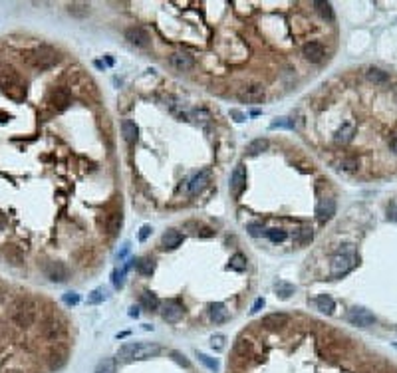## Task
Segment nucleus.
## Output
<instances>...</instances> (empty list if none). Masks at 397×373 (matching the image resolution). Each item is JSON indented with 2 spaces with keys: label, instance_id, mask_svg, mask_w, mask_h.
I'll use <instances>...</instances> for the list:
<instances>
[{
  "label": "nucleus",
  "instance_id": "1",
  "mask_svg": "<svg viewBox=\"0 0 397 373\" xmlns=\"http://www.w3.org/2000/svg\"><path fill=\"white\" fill-rule=\"evenodd\" d=\"M161 354V346L149 344V342H131L119 348V360L129 364V362H143L151 360Z\"/></svg>",
  "mask_w": 397,
  "mask_h": 373
},
{
  "label": "nucleus",
  "instance_id": "2",
  "mask_svg": "<svg viewBox=\"0 0 397 373\" xmlns=\"http://www.w3.org/2000/svg\"><path fill=\"white\" fill-rule=\"evenodd\" d=\"M22 60L30 66V68H36V70H48L52 66H56L60 62V56L58 52L52 48V46H36L28 52H24Z\"/></svg>",
  "mask_w": 397,
  "mask_h": 373
},
{
  "label": "nucleus",
  "instance_id": "3",
  "mask_svg": "<svg viewBox=\"0 0 397 373\" xmlns=\"http://www.w3.org/2000/svg\"><path fill=\"white\" fill-rule=\"evenodd\" d=\"M0 90L14 101H24L26 86L10 66H0Z\"/></svg>",
  "mask_w": 397,
  "mask_h": 373
},
{
  "label": "nucleus",
  "instance_id": "4",
  "mask_svg": "<svg viewBox=\"0 0 397 373\" xmlns=\"http://www.w3.org/2000/svg\"><path fill=\"white\" fill-rule=\"evenodd\" d=\"M12 322L18 328H30L36 322V304L32 300H20L12 310Z\"/></svg>",
  "mask_w": 397,
  "mask_h": 373
},
{
  "label": "nucleus",
  "instance_id": "5",
  "mask_svg": "<svg viewBox=\"0 0 397 373\" xmlns=\"http://www.w3.org/2000/svg\"><path fill=\"white\" fill-rule=\"evenodd\" d=\"M356 264H358V258H356L354 254H338V256H334V260H332V270H330V274H332V278L346 276Z\"/></svg>",
  "mask_w": 397,
  "mask_h": 373
},
{
  "label": "nucleus",
  "instance_id": "6",
  "mask_svg": "<svg viewBox=\"0 0 397 373\" xmlns=\"http://www.w3.org/2000/svg\"><path fill=\"white\" fill-rule=\"evenodd\" d=\"M42 272L50 282H64L68 280V268L64 262H56V260H48L42 264Z\"/></svg>",
  "mask_w": 397,
  "mask_h": 373
},
{
  "label": "nucleus",
  "instance_id": "7",
  "mask_svg": "<svg viewBox=\"0 0 397 373\" xmlns=\"http://www.w3.org/2000/svg\"><path fill=\"white\" fill-rule=\"evenodd\" d=\"M348 322L352 324V326H358V328H370V326H374L376 324V316L370 312V310H366V308H352L350 312H348Z\"/></svg>",
  "mask_w": 397,
  "mask_h": 373
},
{
  "label": "nucleus",
  "instance_id": "8",
  "mask_svg": "<svg viewBox=\"0 0 397 373\" xmlns=\"http://www.w3.org/2000/svg\"><path fill=\"white\" fill-rule=\"evenodd\" d=\"M264 97H266V92L260 84H250L238 92V99L242 103H262Z\"/></svg>",
  "mask_w": 397,
  "mask_h": 373
},
{
  "label": "nucleus",
  "instance_id": "9",
  "mask_svg": "<svg viewBox=\"0 0 397 373\" xmlns=\"http://www.w3.org/2000/svg\"><path fill=\"white\" fill-rule=\"evenodd\" d=\"M48 103L52 105V109H56V111H64V109L72 103V93H70L66 88H58V90H54V92L50 93Z\"/></svg>",
  "mask_w": 397,
  "mask_h": 373
},
{
  "label": "nucleus",
  "instance_id": "10",
  "mask_svg": "<svg viewBox=\"0 0 397 373\" xmlns=\"http://www.w3.org/2000/svg\"><path fill=\"white\" fill-rule=\"evenodd\" d=\"M183 314H185V310H183V306H181L177 300H169V302H165V304H163L161 316H163V320H165V322H169V324H175V322H179V320L183 318Z\"/></svg>",
  "mask_w": 397,
  "mask_h": 373
},
{
  "label": "nucleus",
  "instance_id": "11",
  "mask_svg": "<svg viewBox=\"0 0 397 373\" xmlns=\"http://www.w3.org/2000/svg\"><path fill=\"white\" fill-rule=\"evenodd\" d=\"M302 56H304L308 62L318 64V62L324 60L326 50H324V46H322L320 42H308V44H304V48H302Z\"/></svg>",
  "mask_w": 397,
  "mask_h": 373
},
{
  "label": "nucleus",
  "instance_id": "12",
  "mask_svg": "<svg viewBox=\"0 0 397 373\" xmlns=\"http://www.w3.org/2000/svg\"><path fill=\"white\" fill-rule=\"evenodd\" d=\"M169 64H171V68L177 70V72H189V70H193L195 60H193V56H189V54H185V52H177V54H173V56L169 58Z\"/></svg>",
  "mask_w": 397,
  "mask_h": 373
},
{
  "label": "nucleus",
  "instance_id": "13",
  "mask_svg": "<svg viewBox=\"0 0 397 373\" xmlns=\"http://www.w3.org/2000/svg\"><path fill=\"white\" fill-rule=\"evenodd\" d=\"M334 214H336V200L330 198V196L322 198V200L318 202V206H316V216H318V220H320V222H328Z\"/></svg>",
  "mask_w": 397,
  "mask_h": 373
},
{
  "label": "nucleus",
  "instance_id": "14",
  "mask_svg": "<svg viewBox=\"0 0 397 373\" xmlns=\"http://www.w3.org/2000/svg\"><path fill=\"white\" fill-rule=\"evenodd\" d=\"M244 186H246V169L242 165H236L232 175H230V192L234 196H238Z\"/></svg>",
  "mask_w": 397,
  "mask_h": 373
},
{
  "label": "nucleus",
  "instance_id": "15",
  "mask_svg": "<svg viewBox=\"0 0 397 373\" xmlns=\"http://www.w3.org/2000/svg\"><path fill=\"white\" fill-rule=\"evenodd\" d=\"M125 38L133 44V46H139V48H145L149 44V34L141 28V26H131L125 30Z\"/></svg>",
  "mask_w": 397,
  "mask_h": 373
},
{
  "label": "nucleus",
  "instance_id": "16",
  "mask_svg": "<svg viewBox=\"0 0 397 373\" xmlns=\"http://www.w3.org/2000/svg\"><path fill=\"white\" fill-rule=\"evenodd\" d=\"M288 322H290V318L286 314H282V312H274V314H268V316L262 318V326L266 330H278V328L286 326Z\"/></svg>",
  "mask_w": 397,
  "mask_h": 373
},
{
  "label": "nucleus",
  "instance_id": "17",
  "mask_svg": "<svg viewBox=\"0 0 397 373\" xmlns=\"http://www.w3.org/2000/svg\"><path fill=\"white\" fill-rule=\"evenodd\" d=\"M121 222H123V214H121V210H113V212H109V214L105 216L103 226H105L107 234H117V230L121 228Z\"/></svg>",
  "mask_w": 397,
  "mask_h": 373
},
{
  "label": "nucleus",
  "instance_id": "18",
  "mask_svg": "<svg viewBox=\"0 0 397 373\" xmlns=\"http://www.w3.org/2000/svg\"><path fill=\"white\" fill-rule=\"evenodd\" d=\"M208 316H210V320H212L214 324H224V322H228V310H226V306L220 304V302H214V304L208 306Z\"/></svg>",
  "mask_w": 397,
  "mask_h": 373
},
{
  "label": "nucleus",
  "instance_id": "19",
  "mask_svg": "<svg viewBox=\"0 0 397 373\" xmlns=\"http://www.w3.org/2000/svg\"><path fill=\"white\" fill-rule=\"evenodd\" d=\"M208 181H210L208 171H200V173H197V175L189 181V192H191V194H198V192H202L204 186L208 185Z\"/></svg>",
  "mask_w": 397,
  "mask_h": 373
},
{
  "label": "nucleus",
  "instance_id": "20",
  "mask_svg": "<svg viewBox=\"0 0 397 373\" xmlns=\"http://www.w3.org/2000/svg\"><path fill=\"white\" fill-rule=\"evenodd\" d=\"M121 135H123L125 143L133 145V143L137 141V137H139V127L135 125V121H131V119H125V121L121 123Z\"/></svg>",
  "mask_w": 397,
  "mask_h": 373
},
{
  "label": "nucleus",
  "instance_id": "21",
  "mask_svg": "<svg viewBox=\"0 0 397 373\" xmlns=\"http://www.w3.org/2000/svg\"><path fill=\"white\" fill-rule=\"evenodd\" d=\"M66 362H68V352L66 350H56L48 358V368L52 372H56V370H62L66 366Z\"/></svg>",
  "mask_w": 397,
  "mask_h": 373
},
{
  "label": "nucleus",
  "instance_id": "22",
  "mask_svg": "<svg viewBox=\"0 0 397 373\" xmlns=\"http://www.w3.org/2000/svg\"><path fill=\"white\" fill-rule=\"evenodd\" d=\"M181 242H183V234L179 230H167L163 234V246L169 250H175L177 246H181Z\"/></svg>",
  "mask_w": 397,
  "mask_h": 373
},
{
  "label": "nucleus",
  "instance_id": "23",
  "mask_svg": "<svg viewBox=\"0 0 397 373\" xmlns=\"http://www.w3.org/2000/svg\"><path fill=\"white\" fill-rule=\"evenodd\" d=\"M234 356L240 358V360H248V358L252 356V342L240 338V340L234 344Z\"/></svg>",
  "mask_w": 397,
  "mask_h": 373
},
{
  "label": "nucleus",
  "instance_id": "24",
  "mask_svg": "<svg viewBox=\"0 0 397 373\" xmlns=\"http://www.w3.org/2000/svg\"><path fill=\"white\" fill-rule=\"evenodd\" d=\"M312 238H314L312 226H302V228H298V232L294 234V242H296L298 246H308V244L312 242Z\"/></svg>",
  "mask_w": 397,
  "mask_h": 373
},
{
  "label": "nucleus",
  "instance_id": "25",
  "mask_svg": "<svg viewBox=\"0 0 397 373\" xmlns=\"http://www.w3.org/2000/svg\"><path fill=\"white\" fill-rule=\"evenodd\" d=\"M274 290H276V296L282 298V300H288V298L296 292L294 284H290V282H286V280H278V282L274 284Z\"/></svg>",
  "mask_w": 397,
  "mask_h": 373
},
{
  "label": "nucleus",
  "instance_id": "26",
  "mask_svg": "<svg viewBox=\"0 0 397 373\" xmlns=\"http://www.w3.org/2000/svg\"><path fill=\"white\" fill-rule=\"evenodd\" d=\"M139 302H141V306H143L147 312L159 310V298H157L155 294H151V292H143V294L139 296Z\"/></svg>",
  "mask_w": 397,
  "mask_h": 373
},
{
  "label": "nucleus",
  "instance_id": "27",
  "mask_svg": "<svg viewBox=\"0 0 397 373\" xmlns=\"http://www.w3.org/2000/svg\"><path fill=\"white\" fill-rule=\"evenodd\" d=\"M68 14L76 16V18H86L90 14V4H86V2H72V4H68Z\"/></svg>",
  "mask_w": 397,
  "mask_h": 373
},
{
  "label": "nucleus",
  "instance_id": "28",
  "mask_svg": "<svg viewBox=\"0 0 397 373\" xmlns=\"http://www.w3.org/2000/svg\"><path fill=\"white\" fill-rule=\"evenodd\" d=\"M368 80L374 82V84H378V86H386L390 82V76L384 70H380V68H370L368 70Z\"/></svg>",
  "mask_w": 397,
  "mask_h": 373
},
{
  "label": "nucleus",
  "instance_id": "29",
  "mask_svg": "<svg viewBox=\"0 0 397 373\" xmlns=\"http://www.w3.org/2000/svg\"><path fill=\"white\" fill-rule=\"evenodd\" d=\"M316 306H318V310L324 312V314H332V312L336 310V302H334L328 294L318 296V298H316Z\"/></svg>",
  "mask_w": 397,
  "mask_h": 373
},
{
  "label": "nucleus",
  "instance_id": "30",
  "mask_svg": "<svg viewBox=\"0 0 397 373\" xmlns=\"http://www.w3.org/2000/svg\"><path fill=\"white\" fill-rule=\"evenodd\" d=\"M42 334H44L46 338H50V340H56V336L62 334V326H60L56 320H48V322H44V326H42Z\"/></svg>",
  "mask_w": 397,
  "mask_h": 373
},
{
  "label": "nucleus",
  "instance_id": "31",
  "mask_svg": "<svg viewBox=\"0 0 397 373\" xmlns=\"http://www.w3.org/2000/svg\"><path fill=\"white\" fill-rule=\"evenodd\" d=\"M135 268H137L139 274H143V276H151L153 270H155V262H153L151 258H139V260H135Z\"/></svg>",
  "mask_w": 397,
  "mask_h": 373
},
{
  "label": "nucleus",
  "instance_id": "32",
  "mask_svg": "<svg viewBox=\"0 0 397 373\" xmlns=\"http://www.w3.org/2000/svg\"><path fill=\"white\" fill-rule=\"evenodd\" d=\"M266 149H268V139H264V137L252 139V141L248 143V147H246V151H248L250 155H258V153H262V151H266Z\"/></svg>",
  "mask_w": 397,
  "mask_h": 373
},
{
  "label": "nucleus",
  "instance_id": "33",
  "mask_svg": "<svg viewBox=\"0 0 397 373\" xmlns=\"http://www.w3.org/2000/svg\"><path fill=\"white\" fill-rule=\"evenodd\" d=\"M354 137V125H350V123H346V125H342V129H338L336 131V143H348L350 139Z\"/></svg>",
  "mask_w": 397,
  "mask_h": 373
},
{
  "label": "nucleus",
  "instance_id": "34",
  "mask_svg": "<svg viewBox=\"0 0 397 373\" xmlns=\"http://www.w3.org/2000/svg\"><path fill=\"white\" fill-rule=\"evenodd\" d=\"M94 373H115V360L113 358H103L98 364V368H96Z\"/></svg>",
  "mask_w": 397,
  "mask_h": 373
},
{
  "label": "nucleus",
  "instance_id": "35",
  "mask_svg": "<svg viewBox=\"0 0 397 373\" xmlns=\"http://www.w3.org/2000/svg\"><path fill=\"white\" fill-rule=\"evenodd\" d=\"M318 14L324 18V20H334V10H332V4L330 2H316L314 4Z\"/></svg>",
  "mask_w": 397,
  "mask_h": 373
},
{
  "label": "nucleus",
  "instance_id": "36",
  "mask_svg": "<svg viewBox=\"0 0 397 373\" xmlns=\"http://www.w3.org/2000/svg\"><path fill=\"white\" fill-rule=\"evenodd\" d=\"M198 362L206 368V370H210V372H218V362L214 360V358H208L206 354H197Z\"/></svg>",
  "mask_w": 397,
  "mask_h": 373
},
{
  "label": "nucleus",
  "instance_id": "37",
  "mask_svg": "<svg viewBox=\"0 0 397 373\" xmlns=\"http://www.w3.org/2000/svg\"><path fill=\"white\" fill-rule=\"evenodd\" d=\"M127 264L123 266V268H115L113 270V274H111V280H113V286L115 288H121L123 286V278H125V272H127Z\"/></svg>",
  "mask_w": 397,
  "mask_h": 373
},
{
  "label": "nucleus",
  "instance_id": "38",
  "mask_svg": "<svg viewBox=\"0 0 397 373\" xmlns=\"http://www.w3.org/2000/svg\"><path fill=\"white\" fill-rule=\"evenodd\" d=\"M266 236L272 240V242H284L286 240V230H282V228H270V230H266Z\"/></svg>",
  "mask_w": 397,
  "mask_h": 373
},
{
  "label": "nucleus",
  "instance_id": "39",
  "mask_svg": "<svg viewBox=\"0 0 397 373\" xmlns=\"http://www.w3.org/2000/svg\"><path fill=\"white\" fill-rule=\"evenodd\" d=\"M230 268L236 270V272H242V270L246 268V258H244L242 254H234V256L230 258Z\"/></svg>",
  "mask_w": 397,
  "mask_h": 373
},
{
  "label": "nucleus",
  "instance_id": "40",
  "mask_svg": "<svg viewBox=\"0 0 397 373\" xmlns=\"http://www.w3.org/2000/svg\"><path fill=\"white\" fill-rule=\"evenodd\" d=\"M103 300H105V290H103V288H96V290L88 296V304H94V306H96V304H101Z\"/></svg>",
  "mask_w": 397,
  "mask_h": 373
},
{
  "label": "nucleus",
  "instance_id": "41",
  "mask_svg": "<svg viewBox=\"0 0 397 373\" xmlns=\"http://www.w3.org/2000/svg\"><path fill=\"white\" fill-rule=\"evenodd\" d=\"M278 127H284V129H294V123H292L288 117H280V119H276V121L270 125V129H278Z\"/></svg>",
  "mask_w": 397,
  "mask_h": 373
},
{
  "label": "nucleus",
  "instance_id": "42",
  "mask_svg": "<svg viewBox=\"0 0 397 373\" xmlns=\"http://www.w3.org/2000/svg\"><path fill=\"white\" fill-rule=\"evenodd\" d=\"M64 302H66L68 306H76V304L80 302V294H78V292H66V294H64Z\"/></svg>",
  "mask_w": 397,
  "mask_h": 373
},
{
  "label": "nucleus",
  "instance_id": "43",
  "mask_svg": "<svg viewBox=\"0 0 397 373\" xmlns=\"http://www.w3.org/2000/svg\"><path fill=\"white\" fill-rule=\"evenodd\" d=\"M171 358H173V360H175L179 366H183V368H189V366H191V364H189V360H187V358H185L181 352H177V350H175V352H171Z\"/></svg>",
  "mask_w": 397,
  "mask_h": 373
},
{
  "label": "nucleus",
  "instance_id": "44",
  "mask_svg": "<svg viewBox=\"0 0 397 373\" xmlns=\"http://www.w3.org/2000/svg\"><path fill=\"white\" fill-rule=\"evenodd\" d=\"M262 230H264L262 222H250V224H248V232H250L252 236H260V234H262Z\"/></svg>",
  "mask_w": 397,
  "mask_h": 373
},
{
  "label": "nucleus",
  "instance_id": "45",
  "mask_svg": "<svg viewBox=\"0 0 397 373\" xmlns=\"http://www.w3.org/2000/svg\"><path fill=\"white\" fill-rule=\"evenodd\" d=\"M340 165H342V169H346V171H354L360 163H358V159H344Z\"/></svg>",
  "mask_w": 397,
  "mask_h": 373
},
{
  "label": "nucleus",
  "instance_id": "46",
  "mask_svg": "<svg viewBox=\"0 0 397 373\" xmlns=\"http://www.w3.org/2000/svg\"><path fill=\"white\" fill-rule=\"evenodd\" d=\"M210 346H212V350H222L224 348V336H212Z\"/></svg>",
  "mask_w": 397,
  "mask_h": 373
},
{
  "label": "nucleus",
  "instance_id": "47",
  "mask_svg": "<svg viewBox=\"0 0 397 373\" xmlns=\"http://www.w3.org/2000/svg\"><path fill=\"white\" fill-rule=\"evenodd\" d=\"M151 230H153V228H151V226H149V224H145V226H141V230H139V240H141V242H145V240H147V238H149V234H151Z\"/></svg>",
  "mask_w": 397,
  "mask_h": 373
},
{
  "label": "nucleus",
  "instance_id": "48",
  "mask_svg": "<svg viewBox=\"0 0 397 373\" xmlns=\"http://www.w3.org/2000/svg\"><path fill=\"white\" fill-rule=\"evenodd\" d=\"M260 308H264V298H258V300L252 304V308H250V314H258V312H260Z\"/></svg>",
  "mask_w": 397,
  "mask_h": 373
},
{
  "label": "nucleus",
  "instance_id": "49",
  "mask_svg": "<svg viewBox=\"0 0 397 373\" xmlns=\"http://www.w3.org/2000/svg\"><path fill=\"white\" fill-rule=\"evenodd\" d=\"M230 117H234V121H238V123H242V121L246 119V115L240 113L238 109H230Z\"/></svg>",
  "mask_w": 397,
  "mask_h": 373
},
{
  "label": "nucleus",
  "instance_id": "50",
  "mask_svg": "<svg viewBox=\"0 0 397 373\" xmlns=\"http://www.w3.org/2000/svg\"><path fill=\"white\" fill-rule=\"evenodd\" d=\"M388 218L397 220V204H396V202H392V204H390V208H388Z\"/></svg>",
  "mask_w": 397,
  "mask_h": 373
},
{
  "label": "nucleus",
  "instance_id": "51",
  "mask_svg": "<svg viewBox=\"0 0 397 373\" xmlns=\"http://www.w3.org/2000/svg\"><path fill=\"white\" fill-rule=\"evenodd\" d=\"M390 145H392V151H394V153L397 155V135L394 137V139H392V143H390Z\"/></svg>",
  "mask_w": 397,
  "mask_h": 373
},
{
  "label": "nucleus",
  "instance_id": "52",
  "mask_svg": "<svg viewBox=\"0 0 397 373\" xmlns=\"http://www.w3.org/2000/svg\"><path fill=\"white\" fill-rule=\"evenodd\" d=\"M198 234H200V236H212V232H210L208 228H202V230H200Z\"/></svg>",
  "mask_w": 397,
  "mask_h": 373
},
{
  "label": "nucleus",
  "instance_id": "53",
  "mask_svg": "<svg viewBox=\"0 0 397 373\" xmlns=\"http://www.w3.org/2000/svg\"><path fill=\"white\" fill-rule=\"evenodd\" d=\"M129 316H131V318H137V316H139V310H137V308H131V310H129Z\"/></svg>",
  "mask_w": 397,
  "mask_h": 373
},
{
  "label": "nucleus",
  "instance_id": "54",
  "mask_svg": "<svg viewBox=\"0 0 397 373\" xmlns=\"http://www.w3.org/2000/svg\"><path fill=\"white\" fill-rule=\"evenodd\" d=\"M4 224H6V216H4V214H2V212H0V228H2V226H4Z\"/></svg>",
  "mask_w": 397,
  "mask_h": 373
},
{
  "label": "nucleus",
  "instance_id": "55",
  "mask_svg": "<svg viewBox=\"0 0 397 373\" xmlns=\"http://www.w3.org/2000/svg\"><path fill=\"white\" fill-rule=\"evenodd\" d=\"M10 373H20V372H10Z\"/></svg>",
  "mask_w": 397,
  "mask_h": 373
},
{
  "label": "nucleus",
  "instance_id": "56",
  "mask_svg": "<svg viewBox=\"0 0 397 373\" xmlns=\"http://www.w3.org/2000/svg\"><path fill=\"white\" fill-rule=\"evenodd\" d=\"M396 348H397V344H396Z\"/></svg>",
  "mask_w": 397,
  "mask_h": 373
}]
</instances>
